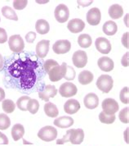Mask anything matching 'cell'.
Segmentation results:
<instances>
[{
    "mask_svg": "<svg viewBox=\"0 0 129 146\" xmlns=\"http://www.w3.org/2000/svg\"><path fill=\"white\" fill-rule=\"evenodd\" d=\"M38 63L30 58L18 59L9 66V72L15 78H20V84L23 89H30L36 81L34 69L38 67Z\"/></svg>",
    "mask_w": 129,
    "mask_h": 146,
    "instance_id": "6da1fadb",
    "label": "cell"
},
{
    "mask_svg": "<svg viewBox=\"0 0 129 146\" xmlns=\"http://www.w3.org/2000/svg\"><path fill=\"white\" fill-rule=\"evenodd\" d=\"M38 137L40 139L45 141V142H51L52 140L57 139V131L53 126H43V128H41L39 130V131L38 132Z\"/></svg>",
    "mask_w": 129,
    "mask_h": 146,
    "instance_id": "7a4b0ae2",
    "label": "cell"
},
{
    "mask_svg": "<svg viewBox=\"0 0 129 146\" xmlns=\"http://www.w3.org/2000/svg\"><path fill=\"white\" fill-rule=\"evenodd\" d=\"M97 86L103 93H109L114 86V80L109 75H101L97 79Z\"/></svg>",
    "mask_w": 129,
    "mask_h": 146,
    "instance_id": "3957f363",
    "label": "cell"
},
{
    "mask_svg": "<svg viewBox=\"0 0 129 146\" xmlns=\"http://www.w3.org/2000/svg\"><path fill=\"white\" fill-rule=\"evenodd\" d=\"M66 70H67V65L65 62H63L61 66L60 65L55 66L47 73L49 76V79L52 82H57L62 78H64V75L66 73Z\"/></svg>",
    "mask_w": 129,
    "mask_h": 146,
    "instance_id": "277c9868",
    "label": "cell"
},
{
    "mask_svg": "<svg viewBox=\"0 0 129 146\" xmlns=\"http://www.w3.org/2000/svg\"><path fill=\"white\" fill-rule=\"evenodd\" d=\"M8 45L10 49L13 53H19L23 51L25 48V43L24 40L19 35H12L9 40H8Z\"/></svg>",
    "mask_w": 129,
    "mask_h": 146,
    "instance_id": "5b68a950",
    "label": "cell"
},
{
    "mask_svg": "<svg viewBox=\"0 0 129 146\" xmlns=\"http://www.w3.org/2000/svg\"><path fill=\"white\" fill-rule=\"evenodd\" d=\"M101 107L103 109V113L107 115H115L119 109V105L116 100L111 98H107L103 100Z\"/></svg>",
    "mask_w": 129,
    "mask_h": 146,
    "instance_id": "8992f818",
    "label": "cell"
},
{
    "mask_svg": "<svg viewBox=\"0 0 129 146\" xmlns=\"http://www.w3.org/2000/svg\"><path fill=\"white\" fill-rule=\"evenodd\" d=\"M54 14H55L56 20L58 22L64 23L69 19L70 11H69V8L66 5L61 3V4H59L58 6L56 7Z\"/></svg>",
    "mask_w": 129,
    "mask_h": 146,
    "instance_id": "52a82bcc",
    "label": "cell"
},
{
    "mask_svg": "<svg viewBox=\"0 0 129 146\" xmlns=\"http://www.w3.org/2000/svg\"><path fill=\"white\" fill-rule=\"evenodd\" d=\"M78 92V89L76 86L71 82H64L59 89L60 94L64 98H70L74 96Z\"/></svg>",
    "mask_w": 129,
    "mask_h": 146,
    "instance_id": "ba28073f",
    "label": "cell"
},
{
    "mask_svg": "<svg viewBox=\"0 0 129 146\" xmlns=\"http://www.w3.org/2000/svg\"><path fill=\"white\" fill-rule=\"evenodd\" d=\"M72 61L74 65L78 68H83L88 63V55L83 50H78L73 54Z\"/></svg>",
    "mask_w": 129,
    "mask_h": 146,
    "instance_id": "9c48e42d",
    "label": "cell"
},
{
    "mask_svg": "<svg viewBox=\"0 0 129 146\" xmlns=\"http://www.w3.org/2000/svg\"><path fill=\"white\" fill-rule=\"evenodd\" d=\"M101 20V13L99 8L93 7L87 13V21L91 26H97Z\"/></svg>",
    "mask_w": 129,
    "mask_h": 146,
    "instance_id": "30bf717a",
    "label": "cell"
},
{
    "mask_svg": "<svg viewBox=\"0 0 129 146\" xmlns=\"http://www.w3.org/2000/svg\"><path fill=\"white\" fill-rule=\"evenodd\" d=\"M71 48V43L69 40H61L57 41L53 46L52 49L53 52L57 54H64L68 53Z\"/></svg>",
    "mask_w": 129,
    "mask_h": 146,
    "instance_id": "8fae6325",
    "label": "cell"
},
{
    "mask_svg": "<svg viewBox=\"0 0 129 146\" xmlns=\"http://www.w3.org/2000/svg\"><path fill=\"white\" fill-rule=\"evenodd\" d=\"M95 45L97 48V51L102 54H108L111 51V44L109 40L104 38V37H99L96 40Z\"/></svg>",
    "mask_w": 129,
    "mask_h": 146,
    "instance_id": "7c38bea8",
    "label": "cell"
},
{
    "mask_svg": "<svg viewBox=\"0 0 129 146\" xmlns=\"http://www.w3.org/2000/svg\"><path fill=\"white\" fill-rule=\"evenodd\" d=\"M57 94V88L52 86V85H47L44 87V90L43 91H40L39 93V97L42 100L48 102L50 98H54Z\"/></svg>",
    "mask_w": 129,
    "mask_h": 146,
    "instance_id": "4fadbf2b",
    "label": "cell"
},
{
    "mask_svg": "<svg viewBox=\"0 0 129 146\" xmlns=\"http://www.w3.org/2000/svg\"><path fill=\"white\" fill-rule=\"evenodd\" d=\"M67 28L69 31L74 34H77L84 31L85 28V23L83 20L78 19V18H74L72 19L68 22Z\"/></svg>",
    "mask_w": 129,
    "mask_h": 146,
    "instance_id": "5bb4252c",
    "label": "cell"
},
{
    "mask_svg": "<svg viewBox=\"0 0 129 146\" xmlns=\"http://www.w3.org/2000/svg\"><path fill=\"white\" fill-rule=\"evenodd\" d=\"M97 65L99 66V68L103 71V72H111L114 69V61L110 58L109 57H101L100 58L99 60L97 61Z\"/></svg>",
    "mask_w": 129,
    "mask_h": 146,
    "instance_id": "9a60e30c",
    "label": "cell"
},
{
    "mask_svg": "<svg viewBox=\"0 0 129 146\" xmlns=\"http://www.w3.org/2000/svg\"><path fill=\"white\" fill-rule=\"evenodd\" d=\"M50 41L47 40H43L39 41L36 45V53L40 58H44L49 51Z\"/></svg>",
    "mask_w": 129,
    "mask_h": 146,
    "instance_id": "2e32d148",
    "label": "cell"
},
{
    "mask_svg": "<svg viewBox=\"0 0 129 146\" xmlns=\"http://www.w3.org/2000/svg\"><path fill=\"white\" fill-rule=\"evenodd\" d=\"M84 104L85 107L88 109H95L99 104V98L96 94H88L84 100Z\"/></svg>",
    "mask_w": 129,
    "mask_h": 146,
    "instance_id": "e0dca14e",
    "label": "cell"
},
{
    "mask_svg": "<svg viewBox=\"0 0 129 146\" xmlns=\"http://www.w3.org/2000/svg\"><path fill=\"white\" fill-rule=\"evenodd\" d=\"M84 139V131L83 129H71L70 142L73 145H80Z\"/></svg>",
    "mask_w": 129,
    "mask_h": 146,
    "instance_id": "ac0fdd59",
    "label": "cell"
},
{
    "mask_svg": "<svg viewBox=\"0 0 129 146\" xmlns=\"http://www.w3.org/2000/svg\"><path fill=\"white\" fill-rule=\"evenodd\" d=\"M80 109V104L76 100H69L64 104V111L68 114H74Z\"/></svg>",
    "mask_w": 129,
    "mask_h": 146,
    "instance_id": "d6986e66",
    "label": "cell"
},
{
    "mask_svg": "<svg viewBox=\"0 0 129 146\" xmlns=\"http://www.w3.org/2000/svg\"><path fill=\"white\" fill-rule=\"evenodd\" d=\"M74 119L70 117H66V116H63L58 117L54 121V125L56 126H58L60 128H68L73 126L74 124Z\"/></svg>",
    "mask_w": 129,
    "mask_h": 146,
    "instance_id": "ffe728a7",
    "label": "cell"
},
{
    "mask_svg": "<svg viewBox=\"0 0 129 146\" xmlns=\"http://www.w3.org/2000/svg\"><path fill=\"white\" fill-rule=\"evenodd\" d=\"M12 137L14 141H17L20 139H23L25 134V128L21 124H15L12 128Z\"/></svg>",
    "mask_w": 129,
    "mask_h": 146,
    "instance_id": "44dd1931",
    "label": "cell"
},
{
    "mask_svg": "<svg viewBox=\"0 0 129 146\" xmlns=\"http://www.w3.org/2000/svg\"><path fill=\"white\" fill-rule=\"evenodd\" d=\"M102 30H103V32L105 35L112 36V35H115L118 31V26L115 21H107L104 23Z\"/></svg>",
    "mask_w": 129,
    "mask_h": 146,
    "instance_id": "7402d4cb",
    "label": "cell"
},
{
    "mask_svg": "<svg viewBox=\"0 0 129 146\" xmlns=\"http://www.w3.org/2000/svg\"><path fill=\"white\" fill-rule=\"evenodd\" d=\"M108 13H109V16L112 19H118L123 17V9L121 5L113 4L109 8Z\"/></svg>",
    "mask_w": 129,
    "mask_h": 146,
    "instance_id": "603a6c76",
    "label": "cell"
},
{
    "mask_svg": "<svg viewBox=\"0 0 129 146\" xmlns=\"http://www.w3.org/2000/svg\"><path fill=\"white\" fill-rule=\"evenodd\" d=\"M93 79L94 76L89 71H83L78 75V82L83 86H86L91 83Z\"/></svg>",
    "mask_w": 129,
    "mask_h": 146,
    "instance_id": "cb8c5ba5",
    "label": "cell"
},
{
    "mask_svg": "<svg viewBox=\"0 0 129 146\" xmlns=\"http://www.w3.org/2000/svg\"><path fill=\"white\" fill-rule=\"evenodd\" d=\"M35 29L37 32L40 35H46L49 32L50 30V26L49 23L44 19H39L37 21L35 24Z\"/></svg>",
    "mask_w": 129,
    "mask_h": 146,
    "instance_id": "d4e9b609",
    "label": "cell"
},
{
    "mask_svg": "<svg viewBox=\"0 0 129 146\" xmlns=\"http://www.w3.org/2000/svg\"><path fill=\"white\" fill-rule=\"evenodd\" d=\"M44 112L46 115L49 117H57L59 114V110L57 107L54 104L47 102L44 105Z\"/></svg>",
    "mask_w": 129,
    "mask_h": 146,
    "instance_id": "484cf974",
    "label": "cell"
},
{
    "mask_svg": "<svg viewBox=\"0 0 129 146\" xmlns=\"http://www.w3.org/2000/svg\"><path fill=\"white\" fill-rule=\"evenodd\" d=\"M91 43H92L91 38L88 34L80 35L78 38V44L81 48H89L91 45Z\"/></svg>",
    "mask_w": 129,
    "mask_h": 146,
    "instance_id": "4316f807",
    "label": "cell"
},
{
    "mask_svg": "<svg viewBox=\"0 0 129 146\" xmlns=\"http://www.w3.org/2000/svg\"><path fill=\"white\" fill-rule=\"evenodd\" d=\"M2 13H3L4 17H6V18L9 19V20H18V17H17V15L16 13V12L10 7L4 6L2 8Z\"/></svg>",
    "mask_w": 129,
    "mask_h": 146,
    "instance_id": "83f0119b",
    "label": "cell"
},
{
    "mask_svg": "<svg viewBox=\"0 0 129 146\" xmlns=\"http://www.w3.org/2000/svg\"><path fill=\"white\" fill-rule=\"evenodd\" d=\"M2 107H3V110L6 113H13L15 111L16 104H14L13 100H5L3 101Z\"/></svg>",
    "mask_w": 129,
    "mask_h": 146,
    "instance_id": "f1b7e54d",
    "label": "cell"
},
{
    "mask_svg": "<svg viewBox=\"0 0 129 146\" xmlns=\"http://www.w3.org/2000/svg\"><path fill=\"white\" fill-rule=\"evenodd\" d=\"M116 119L115 115H107L103 112L100 113L99 114V120L101 123L105 124H112L115 122V121Z\"/></svg>",
    "mask_w": 129,
    "mask_h": 146,
    "instance_id": "f546056e",
    "label": "cell"
},
{
    "mask_svg": "<svg viewBox=\"0 0 129 146\" xmlns=\"http://www.w3.org/2000/svg\"><path fill=\"white\" fill-rule=\"evenodd\" d=\"M39 103L38 100L34 99H30L27 104V111H29L31 114H35L39 111Z\"/></svg>",
    "mask_w": 129,
    "mask_h": 146,
    "instance_id": "4dcf8cb0",
    "label": "cell"
},
{
    "mask_svg": "<svg viewBox=\"0 0 129 146\" xmlns=\"http://www.w3.org/2000/svg\"><path fill=\"white\" fill-rule=\"evenodd\" d=\"M11 125V120L5 113H0V130H7Z\"/></svg>",
    "mask_w": 129,
    "mask_h": 146,
    "instance_id": "1f68e13d",
    "label": "cell"
},
{
    "mask_svg": "<svg viewBox=\"0 0 129 146\" xmlns=\"http://www.w3.org/2000/svg\"><path fill=\"white\" fill-rule=\"evenodd\" d=\"M30 98L29 96H21L20 98L18 99L16 102V106L21 111H26L27 110V104Z\"/></svg>",
    "mask_w": 129,
    "mask_h": 146,
    "instance_id": "d6a6232c",
    "label": "cell"
},
{
    "mask_svg": "<svg viewBox=\"0 0 129 146\" xmlns=\"http://www.w3.org/2000/svg\"><path fill=\"white\" fill-rule=\"evenodd\" d=\"M128 111L129 108L127 107V108H124L123 109H122V110L120 111V113H118V118H119V120H120L123 123L128 124L129 122Z\"/></svg>",
    "mask_w": 129,
    "mask_h": 146,
    "instance_id": "836d02e7",
    "label": "cell"
},
{
    "mask_svg": "<svg viewBox=\"0 0 129 146\" xmlns=\"http://www.w3.org/2000/svg\"><path fill=\"white\" fill-rule=\"evenodd\" d=\"M119 98H120V100H121V102H122L123 104H128V87H124V88L122 89V90L120 91Z\"/></svg>",
    "mask_w": 129,
    "mask_h": 146,
    "instance_id": "e575fe53",
    "label": "cell"
},
{
    "mask_svg": "<svg viewBox=\"0 0 129 146\" xmlns=\"http://www.w3.org/2000/svg\"><path fill=\"white\" fill-rule=\"evenodd\" d=\"M57 65H59V64L57 61L53 59H48L43 63V69H44L46 72L48 73L52 67H54L55 66H57Z\"/></svg>",
    "mask_w": 129,
    "mask_h": 146,
    "instance_id": "d590c367",
    "label": "cell"
},
{
    "mask_svg": "<svg viewBox=\"0 0 129 146\" xmlns=\"http://www.w3.org/2000/svg\"><path fill=\"white\" fill-rule=\"evenodd\" d=\"M64 78L66 80H72L75 78V71L73 67L67 66V70H66V73L64 75Z\"/></svg>",
    "mask_w": 129,
    "mask_h": 146,
    "instance_id": "8d00e7d4",
    "label": "cell"
},
{
    "mask_svg": "<svg viewBox=\"0 0 129 146\" xmlns=\"http://www.w3.org/2000/svg\"><path fill=\"white\" fill-rule=\"evenodd\" d=\"M27 0H15L13 2V7L16 10H22L27 6Z\"/></svg>",
    "mask_w": 129,
    "mask_h": 146,
    "instance_id": "74e56055",
    "label": "cell"
},
{
    "mask_svg": "<svg viewBox=\"0 0 129 146\" xmlns=\"http://www.w3.org/2000/svg\"><path fill=\"white\" fill-rule=\"evenodd\" d=\"M70 132H71V129L66 131V134L64 135L63 138L57 139V145H64V144L67 143V142H70Z\"/></svg>",
    "mask_w": 129,
    "mask_h": 146,
    "instance_id": "f35d334b",
    "label": "cell"
},
{
    "mask_svg": "<svg viewBox=\"0 0 129 146\" xmlns=\"http://www.w3.org/2000/svg\"><path fill=\"white\" fill-rule=\"evenodd\" d=\"M36 39V34L33 31H30L29 33H27L26 35V40L28 43L32 44L34 43V41Z\"/></svg>",
    "mask_w": 129,
    "mask_h": 146,
    "instance_id": "ab89813d",
    "label": "cell"
},
{
    "mask_svg": "<svg viewBox=\"0 0 129 146\" xmlns=\"http://www.w3.org/2000/svg\"><path fill=\"white\" fill-rule=\"evenodd\" d=\"M7 41V35L3 28H0V44H4Z\"/></svg>",
    "mask_w": 129,
    "mask_h": 146,
    "instance_id": "60d3db41",
    "label": "cell"
},
{
    "mask_svg": "<svg viewBox=\"0 0 129 146\" xmlns=\"http://www.w3.org/2000/svg\"><path fill=\"white\" fill-rule=\"evenodd\" d=\"M122 44L126 48H128V32L123 34L122 37Z\"/></svg>",
    "mask_w": 129,
    "mask_h": 146,
    "instance_id": "b9f144b4",
    "label": "cell"
},
{
    "mask_svg": "<svg viewBox=\"0 0 129 146\" xmlns=\"http://www.w3.org/2000/svg\"><path fill=\"white\" fill-rule=\"evenodd\" d=\"M128 52H127V53H125L124 55L123 56V58H122V60H121V63H122V65L123 66H125V67H127V66H128Z\"/></svg>",
    "mask_w": 129,
    "mask_h": 146,
    "instance_id": "7bdbcfd3",
    "label": "cell"
},
{
    "mask_svg": "<svg viewBox=\"0 0 129 146\" xmlns=\"http://www.w3.org/2000/svg\"><path fill=\"white\" fill-rule=\"evenodd\" d=\"M8 142H9V140H8V138L7 137L6 135L0 132V145H7Z\"/></svg>",
    "mask_w": 129,
    "mask_h": 146,
    "instance_id": "ee69618b",
    "label": "cell"
},
{
    "mask_svg": "<svg viewBox=\"0 0 129 146\" xmlns=\"http://www.w3.org/2000/svg\"><path fill=\"white\" fill-rule=\"evenodd\" d=\"M77 2L78 5H81V6H83V7H86V6L90 5L93 1H92V0H90V1H79V0H78Z\"/></svg>",
    "mask_w": 129,
    "mask_h": 146,
    "instance_id": "f6af8a7d",
    "label": "cell"
},
{
    "mask_svg": "<svg viewBox=\"0 0 129 146\" xmlns=\"http://www.w3.org/2000/svg\"><path fill=\"white\" fill-rule=\"evenodd\" d=\"M4 99H5V92L2 88H0V102L3 101Z\"/></svg>",
    "mask_w": 129,
    "mask_h": 146,
    "instance_id": "bcb514c9",
    "label": "cell"
},
{
    "mask_svg": "<svg viewBox=\"0 0 129 146\" xmlns=\"http://www.w3.org/2000/svg\"><path fill=\"white\" fill-rule=\"evenodd\" d=\"M3 65H4V61H3V56L1 55L0 53V70L3 67Z\"/></svg>",
    "mask_w": 129,
    "mask_h": 146,
    "instance_id": "7dc6e473",
    "label": "cell"
},
{
    "mask_svg": "<svg viewBox=\"0 0 129 146\" xmlns=\"http://www.w3.org/2000/svg\"><path fill=\"white\" fill-rule=\"evenodd\" d=\"M128 128L124 131V139L126 140V143L128 144Z\"/></svg>",
    "mask_w": 129,
    "mask_h": 146,
    "instance_id": "c3c4849f",
    "label": "cell"
},
{
    "mask_svg": "<svg viewBox=\"0 0 129 146\" xmlns=\"http://www.w3.org/2000/svg\"><path fill=\"white\" fill-rule=\"evenodd\" d=\"M0 20H1V19H0Z\"/></svg>",
    "mask_w": 129,
    "mask_h": 146,
    "instance_id": "681fc988",
    "label": "cell"
}]
</instances>
